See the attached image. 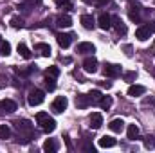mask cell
<instances>
[{
	"mask_svg": "<svg viewBox=\"0 0 155 153\" xmlns=\"http://www.w3.org/2000/svg\"><path fill=\"white\" fill-rule=\"evenodd\" d=\"M15 126H16V130H18V142H29V141L35 137V130H33L31 121H27V119H18V121H15Z\"/></svg>",
	"mask_w": 155,
	"mask_h": 153,
	"instance_id": "1",
	"label": "cell"
},
{
	"mask_svg": "<svg viewBox=\"0 0 155 153\" xmlns=\"http://www.w3.org/2000/svg\"><path fill=\"white\" fill-rule=\"evenodd\" d=\"M36 122L41 126V130L47 132V133H51V132L56 130V121H54L52 117H49L47 112H38V114H36Z\"/></svg>",
	"mask_w": 155,
	"mask_h": 153,
	"instance_id": "2",
	"label": "cell"
},
{
	"mask_svg": "<svg viewBox=\"0 0 155 153\" xmlns=\"http://www.w3.org/2000/svg\"><path fill=\"white\" fill-rule=\"evenodd\" d=\"M43 99H45V92L40 90V88H33V90L29 92V96H27V103H29L31 106H38V105H41Z\"/></svg>",
	"mask_w": 155,
	"mask_h": 153,
	"instance_id": "3",
	"label": "cell"
},
{
	"mask_svg": "<svg viewBox=\"0 0 155 153\" xmlns=\"http://www.w3.org/2000/svg\"><path fill=\"white\" fill-rule=\"evenodd\" d=\"M67 105H69L67 97H65V96H58V97L52 101V110H54L56 114H63V112L67 110Z\"/></svg>",
	"mask_w": 155,
	"mask_h": 153,
	"instance_id": "4",
	"label": "cell"
},
{
	"mask_svg": "<svg viewBox=\"0 0 155 153\" xmlns=\"http://www.w3.org/2000/svg\"><path fill=\"white\" fill-rule=\"evenodd\" d=\"M83 70H85V72H88V74H94V72H97V60H96L94 56L87 58V60L83 61Z\"/></svg>",
	"mask_w": 155,
	"mask_h": 153,
	"instance_id": "5",
	"label": "cell"
},
{
	"mask_svg": "<svg viewBox=\"0 0 155 153\" xmlns=\"http://www.w3.org/2000/svg\"><path fill=\"white\" fill-rule=\"evenodd\" d=\"M97 25H99L103 31H108V29L112 27V16L107 15V13H101L99 18H97Z\"/></svg>",
	"mask_w": 155,
	"mask_h": 153,
	"instance_id": "6",
	"label": "cell"
},
{
	"mask_svg": "<svg viewBox=\"0 0 155 153\" xmlns=\"http://www.w3.org/2000/svg\"><path fill=\"white\" fill-rule=\"evenodd\" d=\"M150 36H152V31H150L148 25H141V27H137V31H135V38L139 40V41H146Z\"/></svg>",
	"mask_w": 155,
	"mask_h": 153,
	"instance_id": "7",
	"label": "cell"
},
{
	"mask_svg": "<svg viewBox=\"0 0 155 153\" xmlns=\"http://www.w3.org/2000/svg\"><path fill=\"white\" fill-rule=\"evenodd\" d=\"M121 74V67L116 63H107L105 65V76L107 77H117Z\"/></svg>",
	"mask_w": 155,
	"mask_h": 153,
	"instance_id": "8",
	"label": "cell"
},
{
	"mask_svg": "<svg viewBox=\"0 0 155 153\" xmlns=\"http://www.w3.org/2000/svg\"><path fill=\"white\" fill-rule=\"evenodd\" d=\"M76 50L79 54H94V52H96V47H94L90 41H81V43H78Z\"/></svg>",
	"mask_w": 155,
	"mask_h": 153,
	"instance_id": "9",
	"label": "cell"
},
{
	"mask_svg": "<svg viewBox=\"0 0 155 153\" xmlns=\"http://www.w3.org/2000/svg\"><path fill=\"white\" fill-rule=\"evenodd\" d=\"M112 25L116 27V31H117V34H121V36H124L126 34V24L119 18V16H112Z\"/></svg>",
	"mask_w": 155,
	"mask_h": 153,
	"instance_id": "10",
	"label": "cell"
},
{
	"mask_svg": "<svg viewBox=\"0 0 155 153\" xmlns=\"http://www.w3.org/2000/svg\"><path fill=\"white\" fill-rule=\"evenodd\" d=\"M56 25H58L60 29H65V27H71V25H72V18H71L69 15H60V16L56 18Z\"/></svg>",
	"mask_w": 155,
	"mask_h": 153,
	"instance_id": "11",
	"label": "cell"
},
{
	"mask_svg": "<svg viewBox=\"0 0 155 153\" xmlns=\"http://www.w3.org/2000/svg\"><path fill=\"white\" fill-rule=\"evenodd\" d=\"M79 22H81V25H83L85 29H94V27H96V20H94L92 15H81Z\"/></svg>",
	"mask_w": 155,
	"mask_h": 153,
	"instance_id": "12",
	"label": "cell"
},
{
	"mask_svg": "<svg viewBox=\"0 0 155 153\" xmlns=\"http://www.w3.org/2000/svg\"><path fill=\"white\" fill-rule=\"evenodd\" d=\"M56 40H58V45H60V47L67 49V47L71 45V41H72V34H65V33H60V34H56Z\"/></svg>",
	"mask_w": 155,
	"mask_h": 153,
	"instance_id": "13",
	"label": "cell"
},
{
	"mask_svg": "<svg viewBox=\"0 0 155 153\" xmlns=\"http://www.w3.org/2000/svg\"><path fill=\"white\" fill-rule=\"evenodd\" d=\"M146 92V88L143 86V85H130V88H128V96L130 97H139V96H143Z\"/></svg>",
	"mask_w": 155,
	"mask_h": 153,
	"instance_id": "14",
	"label": "cell"
},
{
	"mask_svg": "<svg viewBox=\"0 0 155 153\" xmlns=\"http://www.w3.org/2000/svg\"><path fill=\"white\" fill-rule=\"evenodd\" d=\"M90 105V97L88 94H78L76 96V106L78 108H87Z\"/></svg>",
	"mask_w": 155,
	"mask_h": 153,
	"instance_id": "15",
	"label": "cell"
},
{
	"mask_svg": "<svg viewBox=\"0 0 155 153\" xmlns=\"http://www.w3.org/2000/svg\"><path fill=\"white\" fill-rule=\"evenodd\" d=\"M101 124H103V115L99 114V112H94V114H90V126H92L94 130L101 128Z\"/></svg>",
	"mask_w": 155,
	"mask_h": 153,
	"instance_id": "16",
	"label": "cell"
},
{
	"mask_svg": "<svg viewBox=\"0 0 155 153\" xmlns=\"http://www.w3.org/2000/svg\"><path fill=\"white\" fill-rule=\"evenodd\" d=\"M0 105H2V108H4V112L5 114H13L18 106H16V103L15 101H11V99H4V101H0Z\"/></svg>",
	"mask_w": 155,
	"mask_h": 153,
	"instance_id": "17",
	"label": "cell"
},
{
	"mask_svg": "<svg viewBox=\"0 0 155 153\" xmlns=\"http://www.w3.org/2000/svg\"><path fill=\"white\" fill-rule=\"evenodd\" d=\"M97 144H99L101 148H112V146H116V139L110 137V135H103V137L97 141Z\"/></svg>",
	"mask_w": 155,
	"mask_h": 153,
	"instance_id": "18",
	"label": "cell"
},
{
	"mask_svg": "<svg viewBox=\"0 0 155 153\" xmlns=\"http://www.w3.org/2000/svg\"><path fill=\"white\" fill-rule=\"evenodd\" d=\"M108 128H110L114 133H121L123 128H124V121H123V119H114V121H110Z\"/></svg>",
	"mask_w": 155,
	"mask_h": 153,
	"instance_id": "19",
	"label": "cell"
},
{
	"mask_svg": "<svg viewBox=\"0 0 155 153\" xmlns=\"http://www.w3.org/2000/svg\"><path fill=\"white\" fill-rule=\"evenodd\" d=\"M35 49L38 50V52L41 54V56H43V58H49V56H51V52H52L49 43H36V45H35Z\"/></svg>",
	"mask_w": 155,
	"mask_h": 153,
	"instance_id": "20",
	"label": "cell"
},
{
	"mask_svg": "<svg viewBox=\"0 0 155 153\" xmlns=\"http://www.w3.org/2000/svg\"><path fill=\"white\" fill-rule=\"evenodd\" d=\"M43 151H47V153L58 151V142H56L54 139H47V141L43 142Z\"/></svg>",
	"mask_w": 155,
	"mask_h": 153,
	"instance_id": "21",
	"label": "cell"
},
{
	"mask_svg": "<svg viewBox=\"0 0 155 153\" xmlns=\"http://www.w3.org/2000/svg\"><path fill=\"white\" fill-rule=\"evenodd\" d=\"M126 135H128L130 141L139 139V128H137V124H130V126L126 128Z\"/></svg>",
	"mask_w": 155,
	"mask_h": 153,
	"instance_id": "22",
	"label": "cell"
},
{
	"mask_svg": "<svg viewBox=\"0 0 155 153\" xmlns=\"http://www.w3.org/2000/svg\"><path fill=\"white\" fill-rule=\"evenodd\" d=\"M18 54H20L22 58H25V60L31 58V50H29V47H27L25 43H20V45H18Z\"/></svg>",
	"mask_w": 155,
	"mask_h": 153,
	"instance_id": "23",
	"label": "cell"
},
{
	"mask_svg": "<svg viewBox=\"0 0 155 153\" xmlns=\"http://www.w3.org/2000/svg\"><path fill=\"white\" fill-rule=\"evenodd\" d=\"M99 106H101L103 110H108V108L112 106V97H110V96H103V97L99 99Z\"/></svg>",
	"mask_w": 155,
	"mask_h": 153,
	"instance_id": "24",
	"label": "cell"
},
{
	"mask_svg": "<svg viewBox=\"0 0 155 153\" xmlns=\"http://www.w3.org/2000/svg\"><path fill=\"white\" fill-rule=\"evenodd\" d=\"M11 54V45H9V41H2L0 43V56L4 58V56H9Z\"/></svg>",
	"mask_w": 155,
	"mask_h": 153,
	"instance_id": "25",
	"label": "cell"
},
{
	"mask_svg": "<svg viewBox=\"0 0 155 153\" xmlns=\"http://www.w3.org/2000/svg\"><path fill=\"white\" fill-rule=\"evenodd\" d=\"M11 137V128L7 124H0V139H9Z\"/></svg>",
	"mask_w": 155,
	"mask_h": 153,
	"instance_id": "26",
	"label": "cell"
},
{
	"mask_svg": "<svg viewBox=\"0 0 155 153\" xmlns=\"http://www.w3.org/2000/svg\"><path fill=\"white\" fill-rule=\"evenodd\" d=\"M56 77H51V76H45V88L49 90V92H52L54 88H56V81H54Z\"/></svg>",
	"mask_w": 155,
	"mask_h": 153,
	"instance_id": "27",
	"label": "cell"
},
{
	"mask_svg": "<svg viewBox=\"0 0 155 153\" xmlns=\"http://www.w3.org/2000/svg\"><path fill=\"white\" fill-rule=\"evenodd\" d=\"M88 97H90V103H99V99L103 97L99 90H90L88 92Z\"/></svg>",
	"mask_w": 155,
	"mask_h": 153,
	"instance_id": "28",
	"label": "cell"
},
{
	"mask_svg": "<svg viewBox=\"0 0 155 153\" xmlns=\"http://www.w3.org/2000/svg\"><path fill=\"white\" fill-rule=\"evenodd\" d=\"M11 25H13L15 29H22V27H24V20H22L20 16H13V18H11Z\"/></svg>",
	"mask_w": 155,
	"mask_h": 153,
	"instance_id": "29",
	"label": "cell"
},
{
	"mask_svg": "<svg viewBox=\"0 0 155 153\" xmlns=\"http://www.w3.org/2000/svg\"><path fill=\"white\" fill-rule=\"evenodd\" d=\"M85 4H88V5H97V7H101V5H107L110 0H83Z\"/></svg>",
	"mask_w": 155,
	"mask_h": 153,
	"instance_id": "30",
	"label": "cell"
},
{
	"mask_svg": "<svg viewBox=\"0 0 155 153\" xmlns=\"http://www.w3.org/2000/svg\"><path fill=\"white\" fill-rule=\"evenodd\" d=\"M45 76L58 77V76H60V69H58V67H49V69L45 70Z\"/></svg>",
	"mask_w": 155,
	"mask_h": 153,
	"instance_id": "31",
	"label": "cell"
},
{
	"mask_svg": "<svg viewBox=\"0 0 155 153\" xmlns=\"http://www.w3.org/2000/svg\"><path fill=\"white\" fill-rule=\"evenodd\" d=\"M144 148L153 150V148H155V139H153V137H146V139H144Z\"/></svg>",
	"mask_w": 155,
	"mask_h": 153,
	"instance_id": "32",
	"label": "cell"
},
{
	"mask_svg": "<svg viewBox=\"0 0 155 153\" xmlns=\"http://www.w3.org/2000/svg\"><path fill=\"white\" fill-rule=\"evenodd\" d=\"M130 18H132L134 22H141V16H139V11H137L135 7H132V9H130Z\"/></svg>",
	"mask_w": 155,
	"mask_h": 153,
	"instance_id": "33",
	"label": "cell"
},
{
	"mask_svg": "<svg viewBox=\"0 0 155 153\" xmlns=\"http://www.w3.org/2000/svg\"><path fill=\"white\" fill-rule=\"evenodd\" d=\"M137 77V72H124V79L126 81H134Z\"/></svg>",
	"mask_w": 155,
	"mask_h": 153,
	"instance_id": "34",
	"label": "cell"
},
{
	"mask_svg": "<svg viewBox=\"0 0 155 153\" xmlns=\"http://www.w3.org/2000/svg\"><path fill=\"white\" fill-rule=\"evenodd\" d=\"M143 105L146 106V105H155V97H146L144 101H143Z\"/></svg>",
	"mask_w": 155,
	"mask_h": 153,
	"instance_id": "35",
	"label": "cell"
},
{
	"mask_svg": "<svg viewBox=\"0 0 155 153\" xmlns=\"http://www.w3.org/2000/svg\"><path fill=\"white\" fill-rule=\"evenodd\" d=\"M123 49H124V54L126 56H132V45H124Z\"/></svg>",
	"mask_w": 155,
	"mask_h": 153,
	"instance_id": "36",
	"label": "cell"
},
{
	"mask_svg": "<svg viewBox=\"0 0 155 153\" xmlns=\"http://www.w3.org/2000/svg\"><path fill=\"white\" fill-rule=\"evenodd\" d=\"M99 85H101L103 88H110V86H112V83H110V81H101Z\"/></svg>",
	"mask_w": 155,
	"mask_h": 153,
	"instance_id": "37",
	"label": "cell"
},
{
	"mask_svg": "<svg viewBox=\"0 0 155 153\" xmlns=\"http://www.w3.org/2000/svg\"><path fill=\"white\" fill-rule=\"evenodd\" d=\"M54 2H56V4H58V5H63V4H67V2H69V0H54Z\"/></svg>",
	"mask_w": 155,
	"mask_h": 153,
	"instance_id": "38",
	"label": "cell"
},
{
	"mask_svg": "<svg viewBox=\"0 0 155 153\" xmlns=\"http://www.w3.org/2000/svg\"><path fill=\"white\" fill-rule=\"evenodd\" d=\"M148 27H150V31H155V24H150Z\"/></svg>",
	"mask_w": 155,
	"mask_h": 153,
	"instance_id": "39",
	"label": "cell"
},
{
	"mask_svg": "<svg viewBox=\"0 0 155 153\" xmlns=\"http://www.w3.org/2000/svg\"><path fill=\"white\" fill-rule=\"evenodd\" d=\"M5 112H4V108H2V105H0V115H4Z\"/></svg>",
	"mask_w": 155,
	"mask_h": 153,
	"instance_id": "40",
	"label": "cell"
},
{
	"mask_svg": "<svg viewBox=\"0 0 155 153\" xmlns=\"http://www.w3.org/2000/svg\"><path fill=\"white\" fill-rule=\"evenodd\" d=\"M0 43H2V36H0Z\"/></svg>",
	"mask_w": 155,
	"mask_h": 153,
	"instance_id": "41",
	"label": "cell"
}]
</instances>
